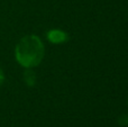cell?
Masks as SVG:
<instances>
[{"instance_id": "obj_1", "label": "cell", "mask_w": 128, "mask_h": 127, "mask_svg": "<svg viewBox=\"0 0 128 127\" xmlns=\"http://www.w3.org/2000/svg\"><path fill=\"white\" fill-rule=\"evenodd\" d=\"M44 45L40 38L36 35H28L18 42L15 48L16 60L26 69L35 68L44 58Z\"/></svg>"}, {"instance_id": "obj_2", "label": "cell", "mask_w": 128, "mask_h": 127, "mask_svg": "<svg viewBox=\"0 0 128 127\" xmlns=\"http://www.w3.org/2000/svg\"><path fill=\"white\" fill-rule=\"evenodd\" d=\"M47 38H48L50 42L54 43V44H61L64 43L65 40H68V36L66 33H64L63 30L60 29H52L47 33Z\"/></svg>"}, {"instance_id": "obj_3", "label": "cell", "mask_w": 128, "mask_h": 127, "mask_svg": "<svg viewBox=\"0 0 128 127\" xmlns=\"http://www.w3.org/2000/svg\"><path fill=\"white\" fill-rule=\"evenodd\" d=\"M24 80L25 82L27 83L28 86H34L36 82V76H35V72H33L30 69H28L24 74Z\"/></svg>"}, {"instance_id": "obj_4", "label": "cell", "mask_w": 128, "mask_h": 127, "mask_svg": "<svg viewBox=\"0 0 128 127\" xmlns=\"http://www.w3.org/2000/svg\"><path fill=\"white\" fill-rule=\"evenodd\" d=\"M4 71H2V69L0 68V86L4 83Z\"/></svg>"}]
</instances>
